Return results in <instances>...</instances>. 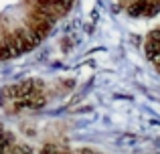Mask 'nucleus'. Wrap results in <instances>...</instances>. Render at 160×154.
Returning a JSON list of instances; mask_svg holds the SVG:
<instances>
[{
  "mask_svg": "<svg viewBox=\"0 0 160 154\" xmlns=\"http://www.w3.org/2000/svg\"><path fill=\"white\" fill-rule=\"evenodd\" d=\"M41 83L35 81V79H27L22 83H16V85H10L4 89V97L8 99H22V97H28L32 93H41Z\"/></svg>",
  "mask_w": 160,
  "mask_h": 154,
  "instance_id": "f257e3e1",
  "label": "nucleus"
},
{
  "mask_svg": "<svg viewBox=\"0 0 160 154\" xmlns=\"http://www.w3.org/2000/svg\"><path fill=\"white\" fill-rule=\"evenodd\" d=\"M59 152H61V148L57 144H47V146H43V150L39 154H59Z\"/></svg>",
  "mask_w": 160,
  "mask_h": 154,
  "instance_id": "f03ea898",
  "label": "nucleus"
},
{
  "mask_svg": "<svg viewBox=\"0 0 160 154\" xmlns=\"http://www.w3.org/2000/svg\"><path fill=\"white\" fill-rule=\"evenodd\" d=\"M59 154H71L69 150H63V148H61V152H59Z\"/></svg>",
  "mask_w": 160,
  "mask_h": 154,
  "instance_id": "20e7f679",
  "label": "nucleus"
},
{
  "mask_svg": "<svg viewBox=\"0 0 160 154\" xmlns=\"http://www.w3.org/2000/svg\"><path fill=\"white\" fill-rule=\"evenodd\" d=\"M150 39H154V41H160V31H152V32H150Z\"/></svg>",
  "mask_w": 160,
  "mask_h": 154,
  "instance_id": "7ed1b4c3",
  "label": "nucleus"
}]
</instances>
